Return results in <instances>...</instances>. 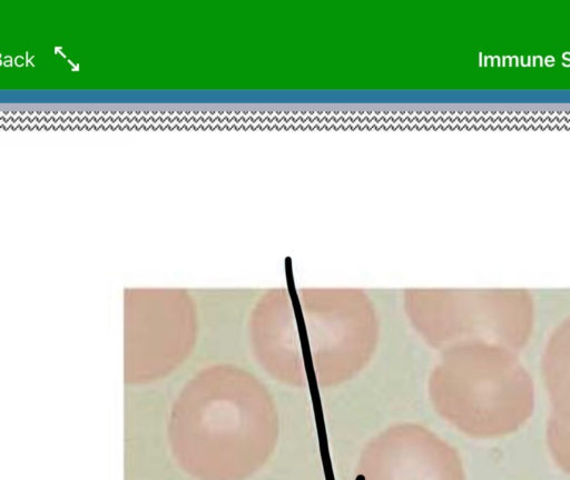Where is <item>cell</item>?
<instances>
[{
    "label": "cell",
    "instance_id": "5",
    "mask_svg": "<svg viewBox=\"0 0 570 480\" xmlns=\"http://www.w3.org/2000/svg\"><path fill=\"white\" fill-rule=\"evenodd\" d=\"M247 339L255 361L275 381L294 388L308 383L292 297L285 287L271 288L254 302Z\"/></svg>",
    "mask_w": 570,
    "mask_h": 480
},
{
    "label": "cell",
    "instance_id": "1",
    "mask_svg": "<svg viewBox=\"0 0 570 480\" xmlns=\"http://www.w3.org/2000/svg\"><path fill=\"white\" fill-rule=\"evenodd\" d=\"M166 438L178 468L194 480H247L279 438L275 400L255 374L215 363L191 376L169 409Z\"/></svg>",
    "mask_w": 570,
    "mask_h": 480
},
{
    "label": "cell",
    "instance_id": "2",
    "mask_svg": "<svg viewBox=\"0 0 570 480\" xmlns=\"http://www.w3.org/2000/svg\"><path fill=\"white\" fill-rule=\"evenodd\" d=\"M312 370L318 386H341L374 357L381 322L371 296L360 288L298 290Z\"/></svg>",
    "mask_w": 570,
    "mask_h": 480
},
{
    "label": "cell",
    "instance_id": "4",
    "mask_svg": "<svg viewBox=\"0 0 570 480\" xmlns=\"http://www.w3.org/2000/svg\"><path fill=\"white\" fill-rule=\"evenodd\" d=\"M357 480H464L456 450L425 426L392 424L361 451Z\"/></svg>",
    "mask_w": 570,
    "mask_h": 480
},
{
    "label": "cell",
    "instance_id": "3",
    "mask_svg": "<svg viewBox=\"0 0 570 480\" xmlns=\"http://www.w3.org/2000/svg\"><path fill=\"white\" fill-rule=\"evenodd\" d=\"M197 333V310L187 290L126 289L125 382L145 386L170 376L193 353Z\"/></svg>",
    "mask_w": 570,
    "mask_h": 480
}]
</instances>
